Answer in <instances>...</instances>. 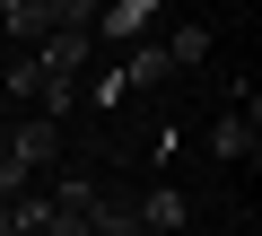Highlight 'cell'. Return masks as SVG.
Segmentation results:
<instances>
[{
  "label": "cell",
  "instance_id": "obj_2",
  "mask_svg": "<svg viewBox=\"0 0 262 236\" xmlns=\"http://www.w3.org/2000/svg\"><path fill=\"white\" fill-rule=\"evenodd\" d=\"M61 27H88V0H0V35L18 44H44Z\"/></svg>",
  "mask_w": 262,
  "mask_h": 236
},
{
  "label": "cell",
  "instance_id": "obj_3",
  "mask_svg": "<svg viewBox=\"0 0 262 236\" xmlns=\"http://www.w3.org/2000/svg\"><path fill=\"white\" fill-rule=\"evenodd\" d=\"M53 158H61V123H44V114L9 123V166H18V175H35V166H53Z\"/></svg>",
  "mask_w": 262,
  "mask_h": 236
},
{
  "label": "cell",
  "instance_id": "obj_6",
  "mask_svg": "<svg viewBox=\"0 0 262 236\" xmlns=\"http://www.w3.org/2000/svg\"><path fill=\"white\" fill-rule=\"evenodd\" d=\"M166 61H175V70H201V61H210V27H175Z\"/></svg>",
  "mask_w": 262,
  "mask_h": 236
},
{
  "label": "cell",
  "instance_id": "obj_9",
  "mask_svg": "<svg viewBox=\"0 0 262 236\" xmlns=\"http://www.w3.org/2000/svg\"><path fill=\"white\" fill-rule=\"evenodd\" d=\"M0 236H9V201H0Z\"/></svg>",
  "mask_w": 262,
  "mask_h": 236
},
{
  "label": "cell",
  "instance_id": "obj_8",
  "mask_svg": "<svg viewBox=\"0 0 262 236\" xmlns=\"http://www.w3.org/2000/svg\"><path fill=\"white\" fill-rule=\"evenodd\" d=\"M0 166H9V132H0Z\"/></svg>",
  "mask_w": 262,
  "mask_h": 236
},
{
  "label": "cell",
  "instance_id": "obj_4",
  "mask_svg": "<svg viewBox=\"0 0 262 236\" xmlns=\"http://www.w3.org/2000/svg\"><path fill=\"white\" fill-rule=\"evenodd\" d=\"M149 27H158V0H114L105 9V44H149Z\"/></svg>",
  "mask_w": 262,
  "mask_h": 236
},
{
  "label": "cell",
  "instance_id": "obj_7",
  "mask_svg": "<svg viewBox=\"0 0 262 236\" xmlns=\"http://www.w3.org/2000/svg\"><path fill=\"white\" fill-rule=\"evenodd\" d=\"M79 96H88V105H96V114H114V105H122V96H131V88H122V70H105V79H96V88H79Z\"/></svg>",
  "mask_w": 262,
  "mask_h": 236
},
{
  "label": "cell",
  "instance_id": "obj_5",
  "mask_svg": "<svg viewBox=\"0 0 262 236\" xmlns=\"http://www.w3.org/2000/svg\"><path fill=\"white\" fill-rule=\"evenodd\" d=\"M158 79H175L166 44H131V61H122V88H158Z\"/></svg>",
  "mask_w": 262,
  "mask_h": 236
},
{
  "label": "cell",
  "instance_id": "obj_1",
  "mask_svg": "<svg viewBox=\"0 0 262 236\" xmlns=\"http://www.w3.org/2000/svg\"><path fill=\"white\" fill-rule=\"evenodd\" d=\"M88 27H61V35H44L35 53H18V70H9V96H27V114H44V123H61V105H79V70H88Z\"/></svg>",
  "mask_w": 262,
  "mask_h": 236
}]
</instances>
